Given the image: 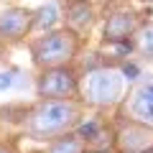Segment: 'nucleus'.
I'll list each match as a JSON object with an SVG mask.
<instances>
[{"label": "nucleus", "mask_w": 153, "mask_h": 153, "mask_svg": "<svg viewBox=\"0 0 153 153\" xmlns=\"http://www.w3.org/2000/svg\"><path fill=\"white\" fill-rule=\"evenodd\" d=\"M82 100H38L31 105L23 120V133L33 140L51 143L54 138L71 133L82 120Z\"/></svg>", "instance_id": "f257e3e1"}, {"label": "nucleus", "mask_w": 153, "mask_h": 153, "mask_svg": "<svg viewBox=\"0 0 153 153\" xmlns=\"http://www.w3.org/2000/svg\"><path fill=\"white\" fill-rule=\"evenodd\" d=\"M79 49H82V36H76L69 28L46 31L44 36H36L28 41L31 59L38 69H54V66L74 64Z\"/></svg>", "instance_id": "f03ea898"}, {"label": "nucleus", "mask_w": 153, "mask_h": 153, "mask_svg": "<svg viewBox=\"0 0 153 153\" xmlns=\"http://www.w3.org/2000/svg\"><path fill=\"white\" fill-rule=\"evenodd\" d=\"M123 87H125V76H123L120 66L102 64L97 69H87L82 79V102L97 110L112 107L125 100Z\"/></svg>", "instance_id": "7ed1b4c3"}, {"label": "nucleus", "mask_w": 153, "mask_h": 153, "mask_svg": "<svg viewBox=\"0 0 153 153\" xmlns=\"http://www.w3.org/2000/svg\"><path fill=\"white\" fill-rule=\"evenodd\" d=\"M38 100H82V79L74 66L41 69L36 79Z\"/></svg>", "instance_id": "20e7f679"}, {"label": "nucleus", "mask_w": 153, "mask_h": 153, "mask_svg": "<svg viewBox=\"0 0 153 153\" xmlns=\"http://www.w3.org/2000/svg\"><path fill=\"white\" fill-rule=\"evenodd\" d=\"M112 153H153V128L123 117V123L115 125Z\"/></svg>", "instance_id": "39448f33"}, {"label": "nucleus", "mask_w": 153, "mask_h": 153, "mask_svg": "<svg viewBox=\"0 0 153 153\" xmlns=\"http://www.w3.org/2000/svg\"><path fill=\"white\" fill-rule=\"evenodd\" d=\"M146 18L138 10H130V8H120L107 16L102 26V44L105 46H115V44H125L135 36V31L143 26Z\"/></svg>", "instance_id": "423d86ee"}, {"label": "nucleus", "mask_w": 153, "mask_h": 153, "mask_svg": "<svg viewBox=\"0 0 153 153\" xmlns=\"http://www.w3.org/2000/svg\"><path fill=\"white\" fill-rule=\"evenodd\" d=\"M123 110H125V117L153 128V74L135 82V87L123 100Z\"/></svg>", "instance_id": "0eeeda50"}, {"label": "nucleus", "mask_w": 153, "mask_h": 153, "mask_svg": "<svg viewBox=\"0 0 153 153\" xmlns=\"http://www.w3.org/2000/svg\"><path fill=\"white\" fill-rule=\"evenodd\" d=\"M33 31V10L8 8L0 13V41H21Z\"/></svg>", "instance_id": "6e6552de"}, {"label": "nucleus", "mask_w": 153, "mask_h": 153, "mask_svg": "<svg viewBox=\"0 0 153 153\" xmlns=\"http://www.w3.org/2000/svg\"><path fill=\"white\" fill-rule=\"evenodd\" d=\"M94 18H97V10L89 0H64V23L76 36H84L92 28Z\"/></svg>", "instance_id": "1a4fd4ad"}, {"label": "nucleus", "mask_w": 153, "mask_h": 153, "mask_svg": "<svg viewBox=\"0 0 153 153\" xmlns=\"http://www.w3.org/2000/svg\"><path fill=\"white\" fill-rule=\"evenodd\" d=\"M133 51L143 59H153V18L143 21V26L135 31V36L130 38Z\"/></svg>", "instance_id": "9d476101"}, {"label": "nucleus", "mask_w": 153, "mask_h": 153, "mask_svg": "<svg viewBox=\"0 0 153 153\" xmlns=\"http://www.w3.org/2000/svg\"><path fill=\"white\" fill-rule=\"evenodd\" d=\"M84 151H87V143L71 130V133H64V135L54 138V140L46 146L44 153H84Z\"/></svg>", "instance_id": "9b49d317"}, {"label": "nucleus", "mask_w": 153, "mask_h": 153, "mask_svg": "<svg viewBox=\"0 0 153 153\" xmlns=\"http://www.w3.org/2000/svg\"><path fill=\"white\" fill-rule=\"evenodd\" d=\"M56 21H59V8H56V3H46L38 10H33V28H38V31H44V33L51 31Z\"/></svg>", "instance_id": "f8f14e48"}, {"label": "nucleus", "mask_w": 153, "mask_h": 153, "mask_svg": "<svg viewBox=\"0 0 153 153\" xmlns=\"http://www.w3.org/2000/svg\"><path fill=\"white\" fill-rule=\"evenodd\" d=\"M120 71H123V76H125L128 82H135L138 74H140V66L133 64V61H125V64H120Z\"/></svg>", "instance_id": "ddd939ff"}, {"label": "nucleus", "mask_w": 153, "mask_h": 153, "mask_svg": "<svg viewBox=\"0 0 153 153\" xmlns=\"http://www.w3.org/2000/svg\"><path fill=\"white\" fill-rule=\"evenodd\" d=\"M16 69H5V71H0V92H5V89L13 87V82H16Z\"/></svg>", "instance_id": "4468645a"}, {"label": "nucleus", "mask_w": 153, "mask_h": 153, "mask_svg": "<svg viewBox=\"0 0 153 153\" xmlns=\"http://www.w3.org/2000/svg\"><path fill=\"white\" fill-rule=\"evenodd\" d=\"M0 153H16L13 146H5V143H0Z\"/></svg>", "instance_id": "2eb2a0df"}, {"label": "nucleus", "mask_w": 153, "mask_h": 153, "mask_svg": "<svg viewBox=\"0 0 153 153\" xmlns=\"http://www.w3.org/2000/svg\"><path fill=\"white\" fill-rule=\"evenodd\" d=\"M84 153H112V151H92V148H87Z\"/></svg>", "instance_id": "dca6fc26"}, {"label": "nucleus", "mask_w": 153, "mask_h": 153, "mask_svg": "<svg viewBox=\"0 0 153 153\" xmlns=\"http://www.w3.org/2000/svg\"><path fill=\"white\" fill-rule=\"evenodd\" d=\"M138 3H153V0H138Z\"/></svg>", "instance_id": "f3484780"}]
</instances>
